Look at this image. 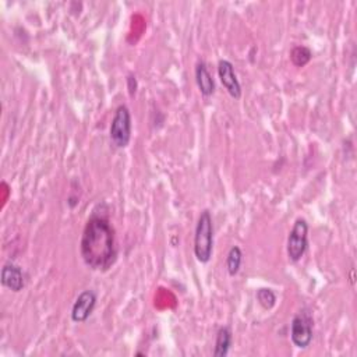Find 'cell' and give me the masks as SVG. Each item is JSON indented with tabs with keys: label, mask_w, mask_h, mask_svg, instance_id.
<instances>
[{
	"label": "cell",
	"mask_w": 357,
	"mask_h": 357,
	"mask_svg": "<svg viewBox=\"0 0 357 357\" xmlns=\"http://www.w3.org/2000/svg\"><path fill=\"white\" fill-rule=\"evenodd\" d=\"M80 252L84 264L94 271L107 272L115 266L119 254L116 230L105 202L92 210L83 230Z\"/></svg>",
	"instance_id": "cell-1"
},
{
	"label": "cell",
	"mask_w": 357,
	"mask_h": 357,
	"mask_svg": "<svg viewBox=\"0 0 357 357\" xmlns=\"http://www.w3.org/2000/svg\"><path fill=\"white\" fill-rule=\"evenodd\" d=\"M214 251V222L208 210H204L197 221L194 233V256L198 263H210Z\"/></svg>",
	"instance_id": "cell-2"
},
{
	"label": "cell",
	"mask_w": 357,
	"mask_h": 357,
	"mask_svg": "<svg viewBox=\"0 0 357 357\" xmlns=\"http://www.w3.org/2000/svg\"><path fill=\"white\" fill-rule=\"evenodd\" d=\"M314 338V318L309 309H301L292 320L290 339L299 349H307Z\"/></svg>",
	"instance_id": "cell-3"
},
{
	"label": "cell",
	"mask_w": 357,
	"mask_h": 357,
	"mask_svg": "<svg viewBox=\"0 0 357 357\" xmlns=\"http://www.w3.org/2000/svg\"><path fill=\"white\" fill-rule=\"evenodd\" d=\"M309 248V224L304 218L296 219L288 237L286 251L292 263H299Z\"/></svg>",
	"instance_id": "cell-4"
},
{
	"label": "cell",
	"mask_w": 357,
	"mask_h": 357,
	"mask_svg": "<svg viewBox=\"0 0 357 357\" xmlns=\"http://www.w3.org/2000/svg\"><path fill=\"white\" fill-rule=\"evenodd\" d=\"M131 130L133 125L130 109L126 105L118 107L109 129V137L112 144L116 148H126L131 141Z\"/></svg>",
	"instance_id": "cell-5"
},
{
	"label": "cell",
	"mask_w": 357,
	"mask_h": 357,
	"mask_svg": "<svg viewBox=\"0 0 357 357\" xmlns=\"http://www.w3.org/2000/svg\"><path fill=\"white\" fill-rule=\"evenodd\" d=\"M96 293L94 290H84L78 294L76 299L73 309H72V320L74 323H85L91 314L94 313V309L96 305Z\"/></svg>",
	"instance_id": "cell-6"
},
{
	"label": "cell",
	"mask_w": 357,
	"mask_h": 357,
	"mask_svg": "<svg viewBox=\"0 0 357 357\" xmlns=\"http://www.w3.org/2000/svg\"><path fill=\"white\" fill-rule=\"evenodd\" d=\"M218 77L221 80V84L224 88L228 91V94L233 99H240L241 98V85L240 81L237 80V76L235 73V66L229 61H219L218 63Z\"/></svg>",
	"instance_id": "cell-7"
},
{
	"label": "cell",
	"mask_w": 357,
	"mask_h": 357,
	"mask_svg": "<svg viewBox=\"0 0 357 357\" xmlns=\"http://www.w3.org/2000/svg\"><path fill=\"white\" fill-rule=\"evenodd\" d=\"M2 285L10 289L14 293H19L25 286V277L21 267L16 266L14 263H8L2 268V277H0Z\"/></svg>",
	"instance_id": "cell-8"
},
{
	"label": "cell",
	"mask_w": 357,
	"mask_h": 357,
	"mask_svg": "<svg viewBox=\"0 0 357 357\" xmlns=\"http://www.w3.org/2000/svg\"><path fill=\"white\" fill-rule=\"evenodd\" d=\"M195 83L202 96L210 98L215 92V81L207 67L206 62H198L195 65Z\"/></svg>",
	"instance_id": "cell-9"
},
{
	"label": "cell",
	"mask_w": 357,
	"mask_h": 357,
	"mask_svg": "<svg viewBox=\"0 0 357 357\" xmlns=\"http://www.w3.org/2000/svg\"><path fill=\"white\" fill-rule=\"evenodd\" d=\"M233 343V334L229 327H222L217 332L215 339V349H214V357H226L230 351Z\"/></svg>",
	"instance_id": "cell-10"
},
{
	"label": "cell",
	"mask_w": 357,
	"mask_h": 357,
	"mask_svg": "<svg viewBox=\"0 0 357 357\" xmlns=\"http://www.w3.org/2000/svg\"><path fill=\"white\" fill-rule=\"evenodd\" d=\"M241 263H243V251L239 246H233L226 257V270L228 274L230 277H236L241 268Z\"/></svg>",
	"instance_id": "cell-11"
},
{
	"label": "cell",
	"mask_w": 357,
	"mask_h": 357,
	"mask_svg": "<svg viewBox=\"0 0 357 357\" xmlns=\"http://www.w3.org/2000/svg\"><path fill=\"white\" fill-rule=\"evenodd\" d=\"M313 58L312 49L307 46H294L290 52V61L296 67H304Z\"/></svg>",
	"instance_id": "cell-12"
},
{
	"label": "cell",
	"mask_w": 357,
	"mask_h": 357,
	"mask_svg": "<svg viewBox=\"0 0 357 357\" xmlns=\"http://www.w3.org/2000/svg\"><path fill=\"white\" fill-rule=\"evenodd\" d=\"M256 297H257V301L259 304L261 305L263 309L266 310H271L275 307L277 304V294L272 289H268V288H261L257 290L256 293Z\"/></svg>",
	"instance_id": "cell-13"
},
{
	"label": "cell",
	"mask_w": 357,
	"mask_h": 357,
	"mask_svg": "<svg viewBox=\"0 0 357 357\" xmlns=\"http://www.w3.org/2000/svg\"><path fill=\"white\" fill-rule=\"evenodd\" d=\"M126 81H127V89H129L130 96H134L136 92H137V88H138V83H137L136 76L134 74H129Z\"/></svg>",
	"instance_id": "cell-14"
}]
</instances>
